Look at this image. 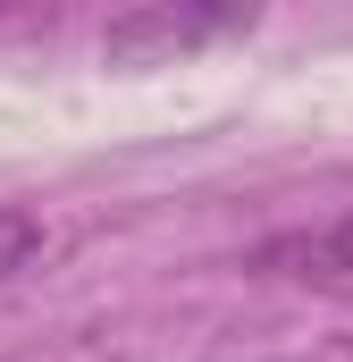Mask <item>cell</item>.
<instances>
[{
  "mask_svg": "<svg viewBox=\"0 0 353 362\" xmlns=\"http://www.w3.org/2000/svg\"><path fill=\"white\" fill-rule=\"evenodd\" d=\"M227 34H253V8H210V0H143L126 17L101 25V59L109 68H169L185 51H210Z\"/></svg>",
  "mask_w": 353,
  "mask_h": 362,
  "instance_id": "1",
  "label": "cell"
},
{
  "mask_svg": "<svg viewBox=\"0 0 353 362\" xmlns=\"http://www.w3.org/2000/svg\"><path fill=\"white\" fill-rule=\"evenodd\" d=\"M269 278H294V286H353V211L328 228H303V236H277L261 245Z\"/></svg>",
  "mask_w": 353,
  "mask_h": 362,
  "instance_id": "2",
  "label": "cell"
},
{
  "mask_svg": "<svg viewBox=\"0 0 353 362\" xmlns=\"http://www.w3.org/2000/svg\"><path fill=\"white\" fill-rule=\"evenodd\" d=\"M42 253H51V228H42L34 211H8V202H0V286H8V278H25Z\"/></svg>",
  "mask_w": 353,
  "mask_h": 362,
  "instance_id": "3",
  "label": "cell"
}]
</instances>
